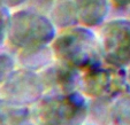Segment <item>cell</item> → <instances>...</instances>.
<instances>
[{"label":"cell","instance_id":"6da1fadb","mask_svg":"<svg viewBox=\"0 0 130 125\" xmlns=\"http://www.w3.org/2000/svg\"><path fill=\"white\" fill-rule=\"evenodd\" d=\"M55 61L78 70L103 63L100 40L86 27L63 29L51 43Z\"/></svg>","mask_w":130,"mask_h":125},{"label":"cell","instance_id":"8992f818","mask_svg":"<svg viewBox=\"0 0 130 125\" xmlns=\"http://www.w3.org/2000/svg\"><path fill=\"white\" fill-rule=\"evenodd\" d=\"M0 93L4 100L31 107L44 96L45 90L38 72L19 68L1 84Z\"/></svg>","mask_w":130,"mask_h":125},{"label":"cell","instance_id":"30bf717a","mask_svg":"<svg viewBox=\"0 0 130 125\" xmlns=\"http://www.w3.org/2000/svg\"><path fill=\"white\" fill-rule=\"evenodd\" d=\"M48 13L50 20L59 29L63 30L79 23L75 0H54Z\"/></svg>","mask_w":130,"mask_h":125},{"label":"cell","instance_id":"e0dca14e","mask_svg":"<svg viewBox=\"0 0 130 125\" xmlns=\"http://www.w3.org/2000/svg\"><path fill=\"white\" fill-rule=\"evenodd\" d=\"M27 0H0V5L4 6V7H17V6L24 4Z\"/></svg>","mask_w":130,"mask_h":125},{"label":"cell","instance_id":"7c38bea8","mask_svg":"<svg viewBox=\"0 0 130 125\" xmlns=\"http://www.w3.org/2000/svg\"><path fill=\"white\" fill-rule=\"evenodd\" d=\"M113 101L110 99H88L85 124L113 125Z\"/></svg>","mask_w":130,"mask_h":125},{"label":"cell","instance_id":"44dd1931","mask_svg":"<svg viewBox=\"0 0 130 125\" xmlns=\"http://www.w3.org/2000/svg\"><path fill=\"white\" fill-rule=\"evenodd\" d=\"M82 125H88V124H85V123H84V124H82Z\"/></svg>","mask_w":130,"mask_h":125},{"label":"cell","instance_id":"d6986e66","mask_svg":"<svg viewBox=\"0 0 130 125\" xmlns=\"http://www.w3.org/2000/svg\"><path fill=\"white\" fill-rule=\"evenodd\" d=\"M127 79H128V84H129V88H130V66L127 68Z\"/></svg>","mask_w":130,"mask_h":125},{"label":"cell","instance_id":"5b68a950","mask_svg":"<svg viewBox=\"0 0 130 125\" xmlns=\"http://www.w3.org/2000/svg\"><path fill=\"white\" fill-rule=\"evenodd\" d=\"M103 60L116 68L130 66V20H112L99 30Z\"/></svg>","mask_w":130,"mask_h":125},{"label":"cell","instance_id":"5bb4252c","mask_svg":"<svg viewBox=\"0 0 130 125\" xmlns=\"http://www.w3.org/2000/svg\"><path fill=\"white\" fill-rule=\"evenodd\" d=\"M17 61L8 54H0V85L14 72Z\"/></svg>","mask_w":130,"mask_h":125},{"label":"cell","instance_id":"3957f363","mask_svg":"<svg viewBox=\"0 0 130 125\" xmlns=\"http://www.w3.org/2000/svg\"><path fill=\"white\" fill-rule=\"evenodd\" d=\"M55 27L45 14L32 9L15 12L8 18V44L17 52L51 45L55 37Z\"/></svg>","mask_w":130,"mask_h":125},{"label":"cell","instance_id":"ac0fdd59","mask_svg":"<svg viewBox=\"0 0 130 125\" xmlns=\"http://www.w3.org/2000/svg\"><path fill=\"white\" fill-rule=\"evenodd\" d=\"M108 1L116 8H125L128 4L130 3V0H108Z\"/></svg>","mask_w":130,"mask_h":125},{"label":"cell","instance_id":"52a82bcc","mask_svg":"<svg viewBox=\"0 0 130 125\" xmlns=\"http://www.w3.org/2000/svg\"><path fill=\"white\" fill-rule=\"evenodd\" d=\"M45 94H67L78 91L81 70L54 61L47 68L38 72Z\"/></svg>","mask_w":130,"mask_h":125},{"label":"cell","instance_id":"ba28073f","mask_svg":"<svg viewBox=\"0 0 130 125\" xmlns=\"http://www.w3.org/2000/svg\"><path fill=\"white\" fill-rule=\"evenodd\" d=\"M79 23L86 28L99 27L109 10L108 0H75Z\"/></svg>","mask_w":130,"mask_h":125},{"label":"cell","instance_id":"9a60e30c","mask_svg":"<svg viewBox=\"0 0 130 125\" xmlns=\"http://www.w3.org/2000/svg\"><path fill=\"white\" fill-rule=\"evenodd\" d=\"M25 3L29 4L30 9L45 14V12H50L54 1L53 0H27Z\"/></svg>","mask_w":130,"mask_h":125},{"label":"cell","instance_id":"4fadbf2b","mask_svg":"<svg viewBox=\"0 0 130 125\" xmlns=\"http://www.w3.org/2000/svg\"><path fill=\"white\" fill-rule=\"evenodd\" d=\"M113 125H130V90L114 99Z\"/></svg>","mask_w":130,"mask_h":125},{"label":"cell","instance_id":"ffe728a7","mask_svg":"<svg viewBox=\"0 0 130 125\" xmlns=\"http://www.w3.org/2000/svg\"><path fill=\"white\" fill-rule=\"evenodd\" d=\"M125 9V12H127V15H128V17H129V20H130V3L127 5V7L124 8Z\"/></svg>","mask_w":130,"mask_h":125},{"label":"cell","instance_id":"2e32d148","mask_svg":"<svg viewBox=\"0 0 130 125\" xmlns=\"http://www.w3.org/2000/svg\"><path fill=\"white\" fill-rule=\"evenodd\" d=\"M8 18H9V17L6 14L5 7L0 5V44L3 43L4 38L6 37V33H7Z\"/></svg>","mask_w":130,"mask_h":125},{"label":"cell","instance_id":"7a4b0ae2","mask_svg":"<svg viewBox=\"0 0 130 125\" xmlns=\"http://www.w3.org/2000/svg\"><path fill=\"white\" fill-rule=\"evenodd\" d=\"M30 109L35 125H82L86 120L88 99L79 91L44 94Z\"/></svg>","mask_w":130,"mask_h":125},{"label":"cell","instance_id":"277c9868","mask_svg":"<svg viewBox=\"0 0 130 125\" xmlns=\"http://www.w3.org/2000/svg\"><path fill=\"white\" fill-rule=\"evenodd\" d=\"M130 90L127 69L99 63L81 71L78 91L86 99H110Z\"/></svg>","mask_w":130,"mask_h":125},{"label":"cell","instance_id":"9c48e42d","mask_svg":"<svg viewBox=\"0 0 130 125\" xmlns=\"http://www.w3.org/2000/svg\"><path fill=\"white\" fill-rule=\"evenodd\" d=\"M17 64L20 68L40 72L55 61L51 45L27 48L17 52Z\"/></svg>","mask_w":130,"mask_h":125},{"label":"cell","instance_id":"8fae6325","mask_svg":"<svg viewBox=\"0 0 130 125\" xmlns=\"http://www.w3.org/2000/svg\"><path fill=\"white\" fill-rule=\"evenodd\" d=\"M0 125H35L30 107L3 99L0 101Z\"/></svg>","mask_w":130,"mask_h":125}]
</instances>
